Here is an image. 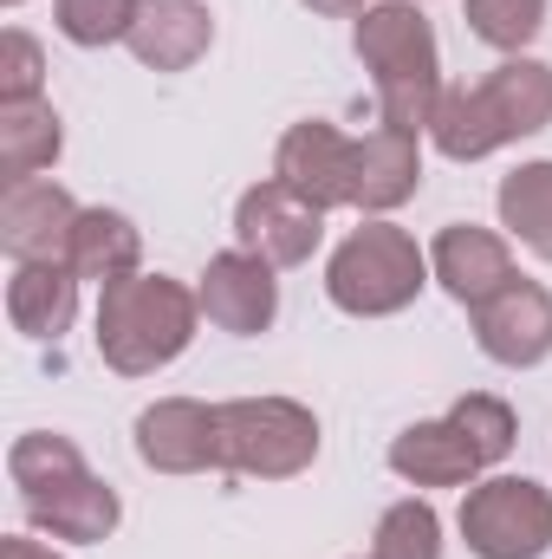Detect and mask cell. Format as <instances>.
Segmentation results:
<instances>
[{
  "mask_svg": "<svg viewBox=\"0 0 552 559\" xmlns=\"http://www.w3.org/2000/svg\"><path fill=\"white\" fill-rule=\"evenodd\" d=\"M552 124V66L547 59H501L481 85H448L435 118H429V143L448 163H481L494 150L520 138H540Z\"/></svg>",
  "mask_w": 552,
  "mask_h": 559,
  "instance_id": "6da1fadb",
  "label": "cell"
},
{
  "mask_svg": "<svg viewBox=\"0 0 552 559\" xmlns=\"http://www.w3.org/2000/svg\"><path fill=\"white\" fill-rule=\"evenodd\" d=\"M351 52L371 72L377 118L429 138V118H435L448 85H442V46H435V26L422 20V7L416 0H371L351 26Z\"/></svg>",
  "mask_w": 552,
  "mask_h": 559,
  "instance_id": "7a4b0ae2",
  "label": "cell"
},
{
  "mask_svg": "<svg viewBox=\"0 0 552 559\" xmlns=\"http://www.w3.org/2000/svg\"><path fill=\"white\" fill-rule=\"evenodd\" d=\"M98 358L118 371V378H149L163 365H176L202 325V299L195 286L169 274H131L98 286Z\"/></svg>",
  "mask_w": 552,
  "mask_h": 559,
  "instance_id": "3957f363",
  "label": "cell"
},
{
  "mask_svg": "<svg viewBox=\"0 0 552 559\" xmlns=\"http://www.w3.org/2000/svg\"><path fill=\"white\" fill-rule=\"evenodd\" d=\"M435 274H429V254L416 248V235L397 228V222H384V215H371L364 228H351L332 248V261H325V293L351 319H391V312H404V306H416V293Z\"/></svg>",
  "mask_w": 552,
  "mask_h": 559,
  "instance_id": "277c9868",
  "label": "cell"
},
{
  "mask_svg": "<svg viewBox=\"0 0 552 559\" xmlns=\"http://www.w3.org/2000/svg\"><path fill=\"white\" fill-rule=\"evenodd\" d=\"M221 475L248 481H292L319 462V417L299 397H228L215 404Z\"/></svg>",
  "mask_w": 552,
  "mask_h": 559,
  "instance_id": "5b68a950",
  "label": "cell"
},
{
  "mask_svg": "<svg viewBox=\"0 0 552 559\" xmlns=\"http://www.w3.org/2000/svg\"><path fill=\"white\" fill-rule=\"evenodd\" d=\"M461 540L475 559H547L552 488L533 475H488L461 495Z\"/></svg>",
  "mask_w": 552,
  "mask_h": 559,
  "instance_id": "8992f818",
  "label": "cell"
},
{
  "mask_svg": "<svg viewBox=\"0 0 552 559\" xmlns=\"http://www.w3.org/2000/svg\"><path fill=\"white\" fill-rule=\"evenodd\" d=\"M319 241H325V215L274 176L235 202V248L261 254L267 267H305L319 254Z\"/></svg>",
  "mask_w": 552,
  "mask_h": 559,
  "instance_id": "52a82bcc",
  "label": "cell"
},
{
  "mask_svg": "<svg viewBox=\"0 0 552 559\" xmlns=\"http://www.w3.org/2000/svg\"><path fill=\"white\" fill-rule=\"evenodd\" d=\"M351 163H358V138H345L325 118L292 124L274 150V182H286L292 195H305L319 215L351 209Z\"/></svg>",
  "mask_w": 552,
  "mask_h": 559,
  "instance_id": "ba28073f",
  "label": "cell"
},
{
  "mask_svg": "<svg viewBox=\"0 0 552 559\" xmlns=\"http://www.w3.org/2000/svg\"><path fill=\"white\" fill-rule=\"evenodd\" d=\"M475 345L507 365V371H533L552 358V293L540 280H507L488 306H475Z\"/></svg>",
  "mask_w": 552,
  "mask_h": 559,
  "instance_id": "9c48e42d",
  "label": "cell"
},
{
  "mask_svg": "<svg viewBox=\"0 0 552 559\" xmlns=\"http://www.w3.org/2000/svg\"><path fill=\"white\" fill-rule=\"evenodd\" d=\"M274 274L279 267H267V261L248 254V248L215 254V261L202 267V286H195L202 319L221 325L228 338H261V332L279 319V280Z\"/></svg>",
  "mask_w": 552,
  "mask_h": 559,
  "instance_id": "30bf717a",
  "label": "cell"
},
{
  "mask_svg": "<svg viewBox=\"0 0 552 559\" xmlns=\"http://www.w3.org/2000/svg\"><path fill=\"white\" fill-rule=\"evenodd\" d=\"M137 462L156 475H221L215 404L202 397H156L137 417Z\"/></svg>",
  "mask_w": 552,
  "mask_h": 559,
  "instance_id": "8fae6325",
  "label": "cell"
},
{
  "mask_svg": "<svg viewBox=\"0 0 552 559\" xmlns=\"http://www.w3.org/2000/svg\"><path fill=\"white\" fill-rule=\"evenodd\" d=\"M79 215H85V209H79L72 189H59L52 176L7 182V189H0V248H7L13 261H65Z\"/></svg>",
  "mask_w": 552,
  "mask_h": 559,
  "instance_id": "7c38bea8",
  "label": "cell"
},
{
  "mask_svg": "<svg viewBox=\"0 0 552 559\" xmlns=\"http://www.w3.org/2000/svg\"><path fill=\"white\" fill-rule=\"evenodd\" d=\"M429 274L435 286L455 299V306H488L507 280H520L514 267V248H507V235H494V228H475V222H448L435 241H429Z\"/></svg>",
  "mask_w": 552,
  "mask_h": 559,
  "instance_id": "4fadbf2b",
  "label": "cell"
},
{
  "mask_svg": "<svg viewBox=\"0 0 552 559\" xmlns=\"http://www.w3.org/2000/svg\"><path fill=\"white\" fill-rule=\"evenodd\" d=\"M118 521H124V501H118V488L98 481L92 468L72 475V481H59V488H46V495H26V527H33V534H52V540H72V547L111 540Z\"/></svg>",
  "mask_w": 552,
  "mask_h": 559,
  "instance_id": "5bb4252c",
  "label": "cell"
},
{
  "mask_svg": "<svg viewBox=\"0 0 552 559\" xmlns=\"http://www.w3.org/2000/svg\"><path fill=\"white\" fill-rule=\"evenodd\" d=\"M422 189V138L377 124L358 138V163H351V209L364 215H391Z\"/></svg>",
  "mask_w": 552,
  "mask_h": 559,
  "instance_id": "9a60e30c",
  "label": "cell"
},
{
  "mask_svg": "<svg viewBox=\"0 0 552 559\" xmlns=\"http://www.w3.org/2000/svg\"><path fill=\"white\" fill-rule=\"evenodd\" d=\"M124 46L149 72H189L215 46V13H208V0H143Z\"/></svg>",
  "mask_w": 552,
  "mask_h": 559,
  "instance_id": "2e32d148",
  "label": "cell"
},
{
  "mask_svg": "<svg viewBox=\"0 0 552 559\" xmlns=\"http://www.w3.org/2000/svg\"><path fill=\"white\" fill-rule=\"evenodd\" d=\"M79 286L65 261H13L7 280V319L20 338H65L72 319H79Z\"/></svg>",
  "mask_w": 552,
  "mask_h": 559,
  "instance_id": "e0dca14e",
  "label": "cell"
},
{
  "mask_svg": "<svg viewBox=\"0 0 552 559\" xmlns=\"http://www.w3.org/2000/svg\"><path fill=\"white\" fill-rule=\"evenodd\" d=\"M391 475H404L410 488H475L481 481V455L468 449V436L448 417L410 423L391 442Z\"/></svg>",
  "mask_w": 552,
  "mask_h": 559,
  "instance_id": "ac0fdd59",
  "label": "cell"
},
{
  "mask_svg": "<svg viewBox=\"0 0 552 559\" xmlns=\"http://www.w3.org/2000/svg\"><path fill=\"white\" fill-rule=\"evenodd\" d=\"M65 267L92 286H111V280L143 274V235L131 215L118 209H85L79 228H72V248H65Z\"/></svg>",
  "mask_w": 552,
  "mask_h": 559,
  "instance_id": "d6986e66",
  "label": "cell"
},
{
  "mask_svg": "<svg viewBox=\"0 0 552 559\" xmlns=\"http://www.w3.org/2000/svg\"><path fill=\"white\" fill-rule=\"evenodd\" d=\"M65 150V124L46 98H0V176L33 182Z\"/></svg>",
  "mask_w": 552,
  "mask_h": 559,
  "instance_id": "ffe728a7",
  "label": "cell"
},
{
  "mask_svg": "<svg viewBox=\"0 0 552 559\" xmlns=\"http://www.w3.org/2000/svg\"><path fill=\"white\" fill-rule=\"evenodd\" d=\"M494 209H501V228H507L527 254L552 261V156L520 163L514 176H501Z\"/></svg>",
  "mask_w": 552,
  "mask_h": 559,
  "instance_id": "44dd1931",
  "label": "cell"
},
{
  "mask_svg": "<svg viewBox=\"0 0 552 559\" xmlns=\"http://www.w3.org/2000/svg\"><path fill=\"white\" fill-rule=\"evenodd\" d=\"M7 475H13V488H20V501H26V495H46V488H59V481H72V475H85V455H79V442L59 436V429H26V436L7 449Z\"/></svg>",
  "mask_w": 552,
  "mask_h": 559,
  "instance_id": "7402d4cb",
  "label": "cell"
},
{
  "mask_svg": "<svg viewBox=\"0 0 552 559\" xmlns=\"http://www.w3.org/2000/svg\"><path fill=\"white\" fill-rule=\"evenodd\" d=\"M461 13H468V33L507 59H520L547 26V0H461Z\"/></svg>",
  "mask_w": 552,
  "mask_h": 559,
  "instance_id": "603a6c76",
  "label": "cell"
},
{
  "mask_svg": "<svg viewBox=\"0 0 552 559\" xmlns=\"http://www.w3.org/2000/svg\"><path fill=\"white\" fill-rule=\"evenodd\" d=\"M371 559H442V514L422 495L391 501L371 534Z\"/></svg>",
  "mask_w": 552,
  "mask_h": 559,
  "instance_id": "cb8c5ba5",
  "label": "cell"
},
{
  "mask_svg": "<svg viewBox=\"0 0 552 559\" xmlns=\"http://www.w3.org/2000/svg\"><path fill=\"white\" fill-rule=\"evenodd\" d=\"M137 13H143V0H52V26L72 46H85V52L124 46L131 26H137Z\"/></svg>",
  "mask_w": 552,
  "mask_h": 559,
  "instance_id": "d4e9b609",
  "label": "cell"
},
{
  "mask_svg": "<svg viewBox=\"0 0 552 559\" xmlns=\"http://www.w3.org/2000/svg\"><path fill=\"white\" fill-rule=\"evenodd\" d=\"M448 423L468 436V449L481 455V468L507 462V455H514V442H520V423H514V411H507L501 397H488V391H468V397H455Z\"/></svg>",
  "mask_w": 552,
  "mask_h": 559,
  "instance_id": "484cf974",
  "label": "cell"
},
{
  "mask_svg": "<svg viewBox=\"0 0 552 559\" xmlns=\"http://www.w3.org/2000/svg\"><path fill=\"white\" fill-rule=\"evenodd\" d=\"M0 98H46V52L33 33H0Z\"/></svg>",
  "mask_w": 552,
  "mask_h": 559,
  "instance_id": "4316f807",
  "label": "cell"
},
{
  "mask_svg": "<svg viewBox=\"0 0 552 559\" xmlns=\"http://www.w3.org/2000/svg\"><path fill=\"white\" fill-rule=\"evenodd\" d=\"M0 559H65V554H52V547L33 540V534H7V540H0Z\"/></svg>",
  "mask_w": 552,
  "mask_h": 559,
  "instance_id": "83f0119b",
  "label": "cell"
},
{
  "mask_svg": "<svg viewBox=\"0 0 552 559\" xmlns=\"http://www.w3.org/2000/svg\"><path fill=\"white\" fill-rule=\"evenodd\" d=\"M312 13H332V20H345V13H364L371 0H305Z\"/></svg>",
  "mask_w": 552,
  "mask_h": 559,
  "instance_id": "f1b7e54d",
  "label": "cell"
},
{
  "mask_svg": "<svg viewBox=\"0 0 552 559\" xmlns=\"http://www.w3.org/2000/svg\"><path fill=\"white\" fill-rule=\"evenodd\" d=\"M0 7H26V0H0Z\"/></svg>",
  "mask_w": 552,
  "mask_h": 559,
  "instance_id": "f546056e",
  "label": "cell"
},
{
  "mask_svg": "<svg viewBox=\"0 0 552 559\" xmlns=\"http://www.w3.org/2000/svg\"><path fill=\"white\" fill-rule=\"evenodd\" d=\"M416 7H422V0H416Z\"/></svg>",
  "mask_w": 552,
  "mask_h": 559,
  "instance_id": "4dcf8cb0",
  "label": "cell"
}]
</instances>
